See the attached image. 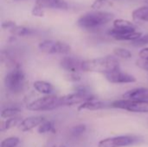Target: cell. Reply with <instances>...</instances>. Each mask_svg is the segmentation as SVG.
I'll list each match as a JSON object with an SVG mask.
<instances>
[{
	"instance_id": "obj_2",
	"label": "cell",
	"mask_w": 148,
	"mask_h": 147,
	"mask_svg": "<svg viewBox=\"0 0 148 147\" xmlns=\"http://www.w3.org/2000/svg\"><path fill=\"white\" fill-rule=\"evenodd\" d=\"M114 18V15L111 12L101 11V10H92L82 15L76 24L82 29H96L101 26H103Z\"/></svg>"
},
{
	"instance_id": "obj_16",
	"label": "cell",
	"mask_w": 148,
	"mask_h": 147,
	"mask_svg": "<svg viewBox=\"0 0 148 147\" xmlns=\"http://www.w3.org/2000/svg\"><path fill=\"white\" fill-rule=\"evenodd\" d=\"M114 28L119 30L124 31H134L136 30V26L130 21L125 19H115L113 22Z\"/></svg>"
},
{
	"instance_id": "obj_14",
	"label": "cell",
	"mask_w": 148,
	"mask_h": 147,
	"mask_svg": "<svg viewBox=\"0 0 148 147\" xmlns=\"http://www.w3.org/2000/svg\"><path fill=\"white\" fill-rule=\"evenodd\" d=\"M36 5H38L42 9L62 10H67L69 9V5L65 0H36Z\"/></svg>"
},
{
	"instance_id": "obj_8",
	"label": "cell",
	"mask_w": 148,
	"mask_h": 147,
	"mask_svg": "<svg viewBox=\"0 0 148 147\" xmlns=\"http://www.w3.org/2000/svg\"><path fill=\"white\" fill-rule=\"evenodd\" d=\"M107 81L113 84H126V83H134L137 80L136 78L127 73L121 71V69L115 70L114 72L104 75Z\"/></svg>"
},
{
	"instance_id": "obj_3",
	"label": "cell",
	"mask_w": 148,
	"mask_h": 147,
	"mask_svg": "<svg viewBox=\"0 0 148 147\" xmlns=\"http://www.w3.org/2000/svg\"><path fill=\"white\" fill-rule=\"evenodd\" d=\"M25 75L23 71L16 67L10 70L4 77V87L5 88L13 94H20L24 88Z\"/></svg>"
},
{
	"instance_id": "obj_7",
	"label": "cell",
	"mask_w": 148,
	"mask_h": 147,
	"mask_svg": "<svg viewBox=\"0 0 148 147\" xmlns=\"http://www.w3.org/2000/svg\"><path fill=\"white\" fill-rule=\"evenodd\" d=\"M38 48L42 52L49 55H67L71 51L69 44L56 40H44L39 43Z\"/></svg>"
},
{
	"instance_id": "obj_19",
	"label": "cell",
	"mask_w": 148,
	"mask_h": 147,
	"mask_svg": "<svg viewBox=\"0 0 148 147\" xmlns=\"http://www.w3.org/2000/svg\"><path fill=\"white\" fill-rule=\"evenodd\" d=\"M10 31L15 36H26L33 33V30L31 29L26 26H21V25H16Z\"/></svg>"
},
{
	"instance_id": "obj_6",
	"label": "cell",
	"mask_w": 148,
	"mask_h": 147,
	"mask_svg": "<svg viewBox=\"0 0 148 147\" xmlns=\"http://www.w3.org/2000/svg\"><path fill=\"white\" fill-rule=\"evenodd\" d=\"M140 139L134 135H121L103 139L98 142V147H128L137 144Z\"/></svg>"
},
{
	"instance_id": "obj_11",
	"label": "cell",
	"mask_w": 148,
	"mask_h": 147,
	"mask_svg": "<svg viewBox=\"0 0 148 147\" xmlns=\"http://www.w3.org/2000/svg\"><path fill=\"white\" fill-rule=\"evenodd\" d=\"M45 121H46V120H45V117H43V116H40V115L30 116V117H28V118L23 120L22 122L19 124L18 128L23 133L29 132L36 126H40Z\"/></svg>"
},
{
	"instance_id": "obj_29",
	"label": "cell",
	"mask_w": 148,
	"mask_h": 147,
	"mask_svg": "<svg viewBox=\"0 0 148 147\" xmlns=\"http://www.w3.org/2000/svg\"><path fill=\"white\" fill-rule=\"evenodd\" d=\"M134 43L135 45H146V44H148V34H146L144 36H142L139 40L134 42Z\"/></svg>"
},
{
	"instance_id": "obj_34",
	"label": "cell",
	"mask_w": 148,
	"mask_h": 147,
	"mask_svg": "<svg viewBox=\"0 0 148 147\" xmlns=\"http://www.w3.org/2000/svg\"><path fill=\"white\" fill-rule=\"evenodd\" d=\"M58 147H66L65 146H58Z\"/></svg>"
},
{
	"instance_id": "obj_13",
	"label": "cell",
	"mask_w": 148,
	"mask_h": 147,
	"mask_svg": "<svg viewBox=\"0 0 148 147\" xmlns=\"http://www.w3.org/2000/svg\"><path fill=\"white\" fill-rule=\"evenodd\" d=\"M122 98L140 101H148V88H137L128 90L122 94Z\"/></svg>"
},
{
	"instance_id": "obj_22",
	"label": "cell",
	"mask_w": 148,
	"mask_h": 147,
	"mask_svg": "<svg viewBox=\"0 0 148 147\" xmlns=\"http://www.w3.org/2000/svg\"><path fill=\"white\" fill-rule=\"evenodd\" d=\"M20 143V139L18 137H9L2 140L0 147H16Z\"/></svg>"
},
{
	"instance_id": "obj_30",
	"label": "cell",
	"mask_w": 148,
	"mask_h": 147,
	"mask_svg": "<svg viewBox=\"0 0 148 147\" xmlns=\"http://www.w3.org/2000/svg\"><path fill=\"white\" fill-rule=\"evenodd\" d=\"M136 65L139 68H140L141 69L148 71V61H145V60L140 59V60H138L136 62Z\"/></svg>"
},
{
	"instance_id": "obj_10",
	"label": "cell",
	"mask_w": 148,
	"mask_h": 147,
	"mask_svg": "<svg viewBox=\"0 0 148 147\" xmlns=\"http://www.w3.org/2000/svg\"><path fill=\"white\" fill-rule=\"evenodd\" d=\"M108 35L118 41H132L135 42L142 36V33L134 30V31H124L119 30L114 28L108 30Z\"/></svg>"
},
{
	"instance_id": "obj_31",
	"label": "cell",
	"mask_w": 148,
	"mask_h": 147,
	"mask_svg": "<svg viewBox=\"0 0 148 147\" xmlns=\"http://www.w3.org/2000/svg\"><path fill=\"white\" fill-rule=\"evenodd\" d=\"M139 56L142 60L148 61V47L147 48H144V49H140V51L139 52Z\"/></svg>"
},
{
	"instance_id": "obj_1",
	"label": "cell",
	"mask_w": 148,
	"mask_h": 147,
	"mask_svg": "<svg viewBox=\"0 0 148 147\" xmlns=\"http://www.w3.org/2000/svg\"><path fill=\"white\" fill-rule=\"evenodd\" d=\"M82 69L83 72H94L106 75L120 69V62L113 55L85 60L82 62Z\"/></svg>"
},
{
	"instance_id": "obj_33",
	"label": "cell",
	"mask_w": 148,
	"mask_h": 147,
	"mask_svg": "<svg viewBox=\"0 0 148 147\" xmlns=\"http://www.w3.org/2000/svg\"><path fill=\"white\" fill-rule=\"evenodd\" d=\"M145 3H146L148 5V0H145Z\"/></svg>"
},
{
	"instance_id": "obj_9",
	"label": "cell",
	"mask_w": 148,
	"mask_h": 147,
	"mask_svg": "<svg viewBox=\"0 0 148 147\" xmlns=\"http://www.w3.org/2000/svg\"><path fill=\"white\" fill-rule=\"evenodd\" d=\"M82 62L79 58L67 55L61 59L60 66L68 73H80V71H82Z\"/></svg>"
},
{
	"instance_id": "obj_28",
	"label": "cell",
	"mask_w": 148,
	"mask_h": 147,
	"mask_svg": "<svg viewBox=\"0 0 148 147\" xmlns=\"http://www.w3.org/2000/svg\"><path fill=\"white\" fill-rule=\"evenodd\" d=\"M16 24L14 21H11V20H8V21H5L2 23V29H10L11 30L14 27H16Z\"/></svg>"
},
{
	"instance_id": "obj_27",
	"label": "cell",
	"mask_w": 148,
	"mask_h": 147,
	"mask_svg": "<svg viewBox=\"0 0 148 147\" xmlns=\"http://www.w3.org/2000/svg\"><path fill=\"white\" fill-rule=\"evenodd\" d=\"M65 77L68 81L72 82H78L82 79L80 73H68Z\"/></svg>"
},
{
	"instance_id": "obj_20",
	"label": "cell",
	"mask_w": 148,
	"mask_h": 147,
	"mask_svg": "<svg viewBox=\"0 0 148 147\" xmlns=\"http://www.w3.org/2000/svg\"><path fill=\"white\" fill-rule=\"evenodd\" d=\"M20 112H21L20 109H18L16 107H7V108H4L2 110L0 116L2 119L8 120V119L17 117V115L20 113Z\"/></svg>"
},
{
	"instance_id": "obj_12",
	"label": "cell",
	"mask_w": 148,
	"mask_h": 147,
	"mask_svg": "<svg viewBox=\"0 0 148 147\" xmlns=\"http://www.w3.org/2000/svg\"><path fill=\"white\" fill-rule=\"evenodd\" d=\"M108 107H112V102H108V101H99L96 98L88 101H86L77 107V110L79 112L83 111V110H88V111H97V110H101V109H106Z\"/></svg>"
},
{
	"instance_id": "obj_5",
	"label": "cell",
	"mask_w": 148,
	"mask_h": 147,
	"mask_svg": "<svg viewBox=\"0 0 148 147\" xmlns=\"http://www.w3.org/2000/svg\"><path fill=\"white\" fill-rule=\"evenodd\" d=\"M112 108L126 110L131 113H148V101H140L127 99L117 100L112 102Z\"/></svg>"
},
{
	"instance_id": "obj_17",
	"label": "cell",
	"mask_w": 148,
	"mask_h": 147,
	"mask_svg": "<svg viewBox=\"0 0 148 147\" xmlns=\"http://www.w3.org/2000/svg\"><path fill=\"white\" fill-rule=\"evenodd\" d=\"M132 17L134 21L148 22V5L140 6L135 9L132 13Z\"/></svg>"
},
{
	"instance_id": "obj_18",
	"label": "cell",
	"mask_w": 148,
	"mask_h": 147,
	"mask_svg": "<svg viewBox=\"0 0 148 147\" xmlns=\"http://www.w3.org/2000/svg\"><path fill=\"white\" fill-rule=\"evenodd\" d=\"M22 118L20 117H15V118H11V119H8V120H5L4 121H3L1 123V126H0V131L2 133L5 132V131H8L16 126H19V124L22 122Z\"/></svg>"
},
{
	"instance_id": "obj_15",
	"label": "cell",
	"mask_w": 148,
	"mask_h": 147,
	"mask_svg": "<svg viewBox=\"0 0 148 147\" xmlns=\"http://www.w3.org/2000/svg\"><path fill=\"white\" fill-rule=\"evenodd\" d=\"M33 86L36 91L44 95H52L55 90L53 85L45 81H36Z\"/></svg>"
},
{
	"instance_id": "obj_23",
	"label": "cell",
	"mask_w": 148,
	"mask_h": 147,
	"mask_svg": "<svg viewBox=\"0 0 148 147\" xmlns=\"http://www.w3.org/2000/svg\"><path fill=\"white\" fill-rule=\"evenodd\" d=\"M114 54L115 56L122 58V59H130L132 58V53L130 50L125 48H115L114 49Z\"/></svg>"
},
{
	"instance_id": "obj_4",
	"label": "cell",
	"mask_w": 148,
	"mask_h": 147,
	"mask_svg": "<svg viewBox=\"0 0 148 147\" xmlns=\"http://www.w3.org/2000/svg\"><path fill=\"white\" fill-rule=\"evenodd\" d=\"M63 107L62 96L55 95H45L42 98L33 101L27 105V109L29 111L35 112H42V111H51L58 107Z\"/></svg>"
},
{
	"instance_id": "obj_32",
	"label": "cell",
	"mask_w": 148,
	"mask_h": 147,
	"mask_svg": "<svg viewBox=\"0 0 148 147\" xmlns=\"http://www.w3.org/2000/svg\"><path fill=\"white\" fill-rule=\"evenodd\" d=\"M14 2H18V1H23V0H13Z\"/></svg>"
},
{
	"instance_id": "obj_25",
	"label": "cell",
	"mask_w": 148,
	"mask_h": 147,
	"mask_svg": "<svg viewBox=\"0 0 148 147\" xmlns=\"http://www.w3.org/2000/svg\"><path fill=\"white\" fill-rule=\"evenodd\" d=\"M108 3V0H95L91 4V9L93 10H100Z\"/></svg>"
},
{
	"instance_id": "obj_21",
	"label": "cell",
	"mask_w": 148,
	"mask_h": 147,
	"mask_svg": "<svg viewBox=\"0 0 148 147\" xmlns=\"http://www.w3.org/2000/svg\"><path fill=\"white\" fill-rule=\"evenodd\" d=\"M37 132L39 134H44V133H56V128H55V124L53 121H45L43 122L40 126H38V129H37Z\"/></svg>"
},
{
	"instance_id": "obj_24",
	"label": "cell",
	"mask_w": 148,
	"mask_h": 147,
	"mask_svg": "<svg viewBox=\"0 0 148 147\" xmlns=\"http://www.w3.org/2000/svg\"><path fill=\"white\" fill-rule=\"evenodd\" d=\"M86 130H87L86 125H84V124H79V125H77V126H75L71 129L70 134H71L72 137L77 138V137L82 135V134L86 132Z\"/></svg>"
},
{
	"instance_id": "obj_26",
	"label": "cell",
	"mask_w": 148,
	"mask_h": 147,
	"mask_svg": "<svg viewBox=\"0 0 148 147\" xmlns=\"http://www.w3.org/2000/svg\"><path fill=\"white\" fill-rule=\"evenodd\" d=\"M31 15L36 17H43L45 15L44 9H42V7L38 5H35L31 10Z\"/></svg>"
}]
</instances>
